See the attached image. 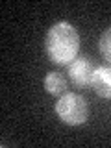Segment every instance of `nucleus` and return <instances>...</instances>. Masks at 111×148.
Returning a JSON list of instances; mask_svg holds the SVG:
<instances>
[{"mask_svg": "<svg viewBox=\"0 0 111 148\" xmlns=\"http://www.w3.org/2000/svg\"><path fill=\"white\" fill-rule=\"evenodd\" d=\"M92 89L100 98L111 100V67H96L95 78H92Z\"/></svg>", "mask_w": 111, "mask_h": 148, "instance_id": "20e7f679", "label": "nucleus"}, {"mask_svg": "<svg viewBox=\"0 0 111 148\" xmlns=\"http://www.w3.org/2000/svg\"><path fill=\"white\" fill-rule=\"evenodd\" d=\"M56 113L61 122L69 126H80L89 119V104L78 92H65L56 104Z\"/></svg>", "mask_w": 111, "mask_h": 148, "instance_id": "f03ea898", "label": "nucleus"}, {"mask_svg": "<svg viewBox=\"0 0 111 148\" xmlns=\"http://www.w3.org/2000/svg\"><path fill=\"white\" fill-rule=\"evenodd\" d=\"M96 65L89 58H76L69 65V78L76 87H89L92 85Z\"/></svg>", "mask_w": 111, "mask_h": 148, "instance_id": "7ed1b4c3", "label": "nucleus"}, {"mask_svg": "<svg viewBox=\"0 0 111 148\" xmlns=\"http://www.w3.org/2000/svg\"><path fill=\"white\" fill-rule=\"evenodd\" d=\"M98 48H100V54H102V58H104L108 63H111V28H108V30H104V34L100 35Z\"/></svg>", "mask_w": 111, "mask_h": 148, "instance_id": "423d86ee", "label": "nucleus"}, {"mask_svg": "<svg viewBox=\"0 0 111 148\" xmlns=\"http://www.w3.org/2000/svg\"><path fill=\"white\" fill-rule=\"evenodd\" d=\"M45 50L56 65H71L80 52V34L71 22H58L46 34Z\"/></svg>", "mask_w": 111, "mask_h": 148, "instance_id": "f257e3e1", "label": "nucleus"}, {"mask_svg": "<svg viewBox=\"0 0 111 148\" xmlns=\"http://www.w3.org/2000/svg\"><path fill=\"white\" fill-rule=\"evenodd\" d=\"M45 89L48 95H65V91H67V78L61 72H48L45 78Z\"/></svg>", "mask_w": 111, "mask_h": 148, "instance_id": "39448f33", "label": "nucleus"}]
</instances>
